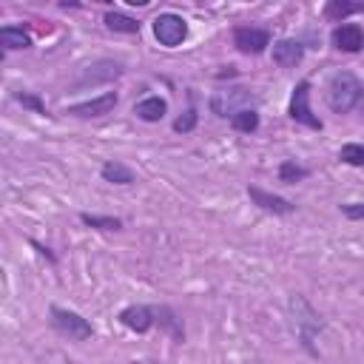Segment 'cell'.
<instances>
[{
    "mask_svg": "<svg viewBox=\"0 0 364 364\" xmlns=\"http://www.w3.org/2000/svg\"><path fill=\"white\" fill-rule=\"evenodd\" d=\"M324 97H327V105L336 114H350L361 102V97H364V82L353 71L341 68V71L330 74L327 88H324Z\"/></svg>",
    "mask_w": 364,
    "mask_h": 364,
    "instance_id": "6da1fadb",
    "label": "cell"
},
{
    "mask_svg": "<svg viewBox=\"0 0 364 364\" xmlns=\"http://www.w3.org/2000/svg\"><path fill=\"white\" fill-rule=\"evenodd\" d=\"M290 313H293V327H296V336H299L301 347H304L310 355H316L313 338L324 330L321 316L310 307V301H307L304 296H293V299H290Z\"/></svg>",
    "mask_w": 364,
    "mask_h": 364,
    "instance_id": "7a4b0ae2",
    "label": "cell"
},
{
    "mask_svg": "<svg viewBox=\"0 0 364 364\" xmlns=\"http://www.w3.org/2000/svg\"><path fill=\"white\" fill-rule=\"evenodd\" d=\"M48 316H51V327H54L60 336L71 338V341H88V338L94 336V324H91L88 318H82L80 313L68 310V307L51 304Z\"/></svg>",
    "mask_w": 364,
    "mask_h": 364,
    "instance_id": "3957f363",
    "label": "cell"
},
{
    "mask_svg": "<svg viewBox=\"0 0 364 364\" xmlns=\"http://www.w3.org/2000/svg\"><path fill=\"white\" fill-rule=\"evenodd\" d=\"M151 28H154L156 43L165 46V48H176V46H182L185 37H188V23H185V17L176 14V11H162V14H156L154 23H151Z\"/></svg>",
    "mask_w": 364,
    "mask_h": 364,
    "instance_id": "277c9868",
    "label": "cell"
},
{
    "mask_svg": "<svg viewBox=\"0 0 364 364\" xmlns=\"http://www.w3.org/2000/svg\"><path fill=\"white\" fill-rule=\"evenodd\" d=\"M253 102H256V97H253L250 88H225V91H216L210 97V111L222 119H230L239 111L253 108Z\"/></svg>",
    "mask_w": 364,
    "mask_h": 364,
    "instance_id": "5b68a950",
    "label": "cell"
},
{
    "mask_svg": "<svg viewBox=\"0 0 364 364\" xmlns=\"http://www.w3.org/2000/svg\"><path fill=\"white\" fill-rule=\"evenodd\" d=\"M287 114L293 122L310 128V131H321V119L313 114V105H310V80H299L293 94H290V105H287Z\"/></svg>",
    "mask_w": 364,
    "mask_h": 364,
    "instance_id": "8992f818",
    "label": "cell"
},
{
    "mask_svg": "<svg viewBox=\"0 0 364 364\" xmlns=\"http://www.w3.org/2000/svg\"><path fill=\"white\" fill-rule=\"evenodd\" d=\"M233 46H236V51L239 54H247V57H259V54H264L273 43V37H270V31L267 28H262V26H236L233 28Z\"/></svg>",
    "mask_w": 364,
    "mask_h": 364,
    "instance_id": "52a82bcc",
    "label": "cell"
},
{
    "mask_svg": "<svg viewBox=\"0 0 364 364\" xmlns=\"http://www.w3.org/2000/svg\"><path fill=\"white\" fill-rule=\"evenodd\" d=\"M119 102V94L117 91H105L100 97H91V100H82V102H74L65 108V114L71 117H80V119H97V117H105L117 108Z\"/></svg>",
    "mask_w": 364,
    "mask_h": 364,
    "instance_id": "ba28073f",
    "label": "cell"
},
{
    "mask_svg": "<svg viewBox=\"0 0 364 364\" xmlns=\"http://www.w3.org/2000/svg\"><path fill=\"white\" fill-rule=\"evenodd\" d=\"M117 318L131 333H148L151 327H156V304H128L119 310Z\"/></svg>",
    "mask_w": 364,
    "mask_h": 364,
    "instance_id": "9c48e42d",
    "label": "cell"
},
{
    "mask_svg": "<svg viewBox=\"0 0 364 364\" xmlns=\"http://www.w3.org/2000/svg\"><path fill=\"white\" fill-rule=\"evenodd\" d=\"M270 54H273V63H276L279 68H296V65H301L307 48H304V43L296 40V37H282V40H276V43L270 46Z\"/></svg>",
    "mask_w": 364,
    "mask_h": 364,
    "instance_id": "30bf717a",
    "label": "cell"
},
{
    "mask_svg": "<svg viewBox=\"0 0 364 364\" xmlns=\"http://www.w3.org/2000/svg\"><path fill=\"white\" fill-rule=\"evenodd\" d=\"M330 43L344 54H358L364 48V28L358 23H341L330 31Z\"/></svg>",
    "mask_w": 364,
    "mask_h": 364,
    "instance_id": "8fae6325",
    "label": "cell"
},
{
    "mask_svg": "<svg viewBox=\"0 0 364 364\" xmlns=\"http://www.w3.org/2000/svg\"><path fill=\"white\" fill-rule=\"evenodd\" d=\"M247 196H250V202H253L256 208H262V210H267V213H273V216H287V213L296 210V205H293L290 199H284V196H279V193H270V191H264V188H259V185H247Z\"/></svg>",
    "mask_w": 364,
    "mask_h": 364,
    "instance_id": "7c38bea8",
    "label": "cell"
},
{
    "mask_svg": "<svg viewBox=\"0 0 364 364\" xmlns=\"http://www.w3.org/2000/svg\"><path fill=\"white\" fill-rule=\"evenodd\" d=\"M134 114H136V119H142V122H159V119L168 114V100L159 97V94H148V97H142L139 102H134Z\"/></svg>",
    "mask_w": 364,
    "mask_h": 364,
    "instance_id": "4fadbf2b",
    "label": "cell"
},
{
    "mask_svg": "<svg viewBox=\"0 0 364 364\" xmlns=\"http://www.w3.org/2000/svg\"><path fill=\"white\" fill-rule=\"evenodd\" d=\"M156 327H159L162 333H168L173 341H185V327H182V318L176 316L173 307L156 304Z\"/></svg>",
    "mask_w": 364,
    "mask_h": 364,
    "instance_id": "5bb4252c",
    "label": "cell"
},
{
    "mask_svg": "<svg viewBox=\"0 0 364 364\" xmlns=\"http://www.w3.org/2000/svg\"><path fill=\"white\" fill-rule=\"evenodd\" d=\"M100 176H102L105 182H111V185H131V182H136L134 168L125 165V162H119V159H108V162H102Z\"/></svg>",
    "mask_w": 364,
    "mask_h": 364,
    "instance_id": "9a60e30c",
    "label": "cell"
},
{
    "mask_svg": "<svg viewBox=\"0 0 364 364\" xmlns=\"http://www.w3.org/2000/svg\"><path fill=\"white\" fill-rule=\"evenodd\" d=\"M321 14L333 23H347L350 14H364V3H353V0H327Z\"/></svg>",
    "mask_w": 364,
    "mask_h": 364,
    "instance_id": "2e32d148",
    "label": "cell"
},
{
    "mask_svg": "<svg viewBox=\"0 0 364 364\" xmlns=\"http://www.w3.org/2000/svg\"><path fill=\"white\" fill-rule=\"evenodd\" d=\"M0 46H3V51H20V48H28V46H31V34H28L23 26L9 23V26L0 28Z\"/></svg>",
    "mask_w": 364,
    "mask_h": 364,
    "instance_id": "e0dca14e",
    "label": "cell"
},
{
    "mask_svg": "<svg viewBox=\"0 0 364 364\" xmlns=\"http://www.w3.org/2000/svg\"><path fill=\"white\" fill-rule=\"evenodd\" d=\"M117 77H122V65L105 60V63L94 65L85 77H80V80H77V88H80V85H88V82H108V80H117Z\"/></svg>",
    "mask_w": 364,
    "mask_h": 364,
    "instance_id": "ac0fdd59",
    "label": "cell"
},
{
    "mask_svg": "<svg viewBox=\"0 0 364 364\" xmlns=\"http://www.w3.org/2000/svg\"><path fill=\"white\" fill-rule=\"evenodd\" d=\"M102 23H105V28H108V31H117V34H136V31H139V26H142L136 17L122 14V11H105Z\"/></svg>",
    "mask_w": 364,
    "mask_h": 364,
    "instance_id": "d6986e66",
    "label": "cell"
},
{
    "mask_svg": "<svg viewBox=\"0 0 364 364\" xmlns=\"http://www.w3.org/2000/svg\"><path fill=\"white\" fill-rule=\"evenodd\" d=\"M230 128L239 134H256L259 131V111L256 108H245L236 117H230Z\"/></svg>",
    "mask_w": 364,
    "mask_h": 364,
    "instance_id": "ffe728a7",
    "label": "cell"
},
{
    "mask_svg": "<svg viewBox=\"0 0 364 364\" xmlns=\"http://www.w3.org/2000/svg\"><path fill=\"white\" fill-rule=\"evenodd\" d=\"M307 176H310V168L299 165L296 159H284L279 165V182H284V185H296V182H301Z\"/></svg>",
    "mask_w": 364,
    "mask_h": 364,
    "instance_id": "44dd1931",
    "label": "cell"
},
{
    "mask_svg": "<svg viewBox=\"0 0 364 364\" xmlns=\"http://www.w3.org/2000/svg\"><path fill=\"white\" fill-rule=\"evenodd\" d=\"M80 222L94 230H122L119 216H100V213H80Z\"/></svg>",
    "mask_w": 364,
    "mask_h": 364,
    "instance_id": "7402d4cb",
    "label": "cell"
},
{
    "mask_svg": "<svg viewBox=\"0 0 364 364\" xmlns=\"http://www.w3.org/2000/svg\"><path fill=\"white\" fill-rule=\"evenodd\" d=\"M338 159L353 168H364V142H347L338 148Z\"/></svg>",
    "mask_w": 364,
    "mask_h": 364,
    "instance_id": "603a6c76",
    "label": "cell"
},
{
    "mask_svg": "<svg viewBox=\"0 0 364 364\" xmlns=\"http://www.w3.org/2000/svg\"><path fill=\"white\" fill-rule=\"evenodd\" d=\"M196 122H199V114H196V105L191 102L188 111L173 119V131H176V134H191V131L196 128Z\"/></svg>",
    "mask_w": 364,
    "mask_h": 364,
    "instance_id": "cb8c5ba5",
    "label": "cell"
},
{
    "mask_svg": "<svg viewBox=\"0 0 364 364\" xmlns=\"http://www.w3.org/2000/svg\"><path fill=\"white\" fill-rule=\"evenodd\" d=\"M14 100L23 105V108H28V111H34V114H40V117H46L48 111H46V102L37 97V94H31V91H17L14 94Z\"/></svg>",
    "mask_w": 364,
    "mask_h": 364,
    "instance_id": "d4e9b609",
    "label": "cell"
},
{
    "mask_svg": "<svg viewBox=\"0 0 364 364\" xmlns=\"http://www.w3.org/2000/svg\"><path fill=\"white\" fill-rule=\"evenodd\" d=\"M338 210H341V216L350 219V222H361V219H364V202H344Z\"/></svg>",
    "mask_w": 364,
    "mask_h": 364,
    "instance_id": "484cf974",
    "label": "cell"
},
{
    "mask_svg": "<svg viewBox=\"0 0 364 364\" xmlns=\"http://www.w3.org/2000/svg\"><path fill=\"white\" fill-rule=\"evenodd\" d=\"M31 247H37V250H40V253H43V256H46V259H48V262H57V256H54V253H51V250H48V247H46V245H40V242H37V239H31Z\"/></svg>",
    "mask_w": 364,
    "mask_h": 364,
    "instance_id": "4316f807",
    "label": "cell"
},
{
    "mask_svg": "<svg viewBox=\"0 0 364 364\" xmlns=\"http://www.w3.org/2000/svg\"><path fill=\"white\" fill-rule=\"evenodd\" d=\"M136 364H162V361H136Z\"/></svg>",
    "mask_w": 364,
    "mask_h": 364,
    "instance_id": "83f0119b",
    "label": "cell"
}]
</instances>
